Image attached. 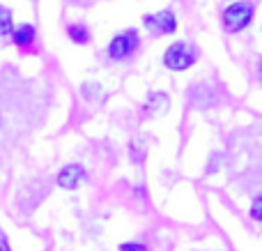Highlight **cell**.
Wrapping results in <instances>:
<instances>
[{
    "label": "cell",
    "instance_id": "obj_8",
    "mask_svg": "<svg viewBox=\"0 0 262 251\" xmlns=\"http://www.w3.org/2000/svg\"><path fill=\"white\" fill-rule=\"evenodd\" d=\"M14 30L12 26V12L7 7H0V37L3 35H9Z\"/></svg>",
    "mask_w": 262,
    "mask_h": 251
},
{
    "label": "cell",
    "instance_id": "obj_7",
    "mask_svg": "<svg viewBox=\"0 0 262 251\" xmlns=\"http://www.w3.org/2000/svg\"><path fill=\"white\" fill-rule=\"evenodd\" d=\"M69 37H72L74 41H78V44H85V41H90V28L81 26V23L69 26Z\"/></svg>",
    "mask_w": 262,
    "mask_h": 251
},
{
    "label": "cell",
    "instance_id": "obj_12",
    "mask_svg": "<svg viewBox=\"0 0 262 251\" xmlns=\"http://www.w3.org/2000/svg\"><path fill=\"white\" fill-rule=\"evenodd\" d=\"M260 74H262V62H260Z\"/></svg>",
    "mask_w": 262,
    "mask_h": 251
},
{
    "label": "cell",
    "instance_id": "obj_4",
    "mask_svg": "<svg viewBox=\"0 0 262 251\" xmlns=\"http://www.w3.org/2000/svg\"><path fill=\"white\" fill-rule=\"evenodd\" d=\"M143 23L152 32H157V35H170V32L177 30V21H175V16H172V12H168V9L157 12V14H147V16L143 18Z\"/></svg>",
    "mask_w": 262,
    "mask_h": 251
},
{
    "label": "cell",
    "instance_id": "obj_6",
    "mask_svg": "<svg viewBox=\"0 0 262 251\" xmlns=\"http://www.w3.org/2000/svg\"><path fill=\"white\" fill-rule=\"evenodd\" d=\"M12 39L16 46H30L32 39H35V28L30 23H21L12 30Z\"/></svg>",
    "mask_w": 262,
    "mask_h": 251
},
{
    "label": "cell",
    "instance_id": "obj_10",
    "mask_svg": "<svg viewBox=\"0 0 262 251\" xmlns=\"http://www.w3.org/2000/svg\"><path fill=\"white\" fill-rule=\"evenodd\" d=\"M120 251H147V247H143V244H134V242H129V244H122V247H120Z\"/></svg>",
    "mask_w": 262,
    "mask_h": 251
},
{
    "label": "cell",
    "instance_id": "obj_11",
    "mask_svg": "<svg viewBox=\"0 0 262 251\" xmlns=\"http://www.w3.org/2000/svg\"><path fill=\"white\" fill-rule=\"evenodd\" d=\"M0 251H12L9 249V244H7V240H5V235L0 233Z\"/></svg>",
    "mask_w": 262,
    "mask_h": 251
},
{
    "label": "cell",
    "instance_id": "obj_9",
    "mask_svg": "<svg viewBox=\"0 0 262 251\" xmlns=\"http://www.w3.org/2000/svg\"><path fill=\"white\" fill-rule=\"evenodd\" d=\"M251 219L262 221V196L255 198V201H253V205H251Z\"/></svg>",
    "mask_w": 262,
    "mask_h": 251
},
{
    "label": "cell",
    "instance_id": "obj_5",
    "mask_svg": "<svg viewBox=\"0 0 262 251\" xmlns=\"http://www.w3.org/2000/svg\"><path fill=\"white\" fill-rule=\"evenodd\" d=\"M81 178H83V169L78 164H72L67 169H62V173L58 175V184L62 189H76Z\"/></svg>",
    "mask_w": 262,
    "mask_h": 251
},
{
    "label": "cell",
    "instance_id": "obj_1",
    "mask_svg": "<svg viewBox=\"0 0 262 251\" xmlns=\"http://www.w3.org/2000/svg\"><path fill=\"white\" fill-rule=\"evenodd\" d=\"M253 3L251 0H239V3L230 5V7L223 12V26L228 32H239L242 28H246L253 18Z\"/></svg>",
    "mask_w": 262,
    "mask_h": 251
},
{
    "label": "cell",
    "instance_id": "obj_2",
    "mask_svg": "<svg viewBox=\"0 0 262 251\" xmlns=\"http://www.w3.org/2000/svg\"><path fill=\"white\" fill-rule=\"evenodd\" d=\"M195 58H198V53H195L189 44L175 41V44L166 51V55H163V65H166L168 69H172V72H182V69H189L191 65L195 62Z\"/></svg>",
    "mask_w": 262,
    "mask_h": 251
},
{
    "label": "cell",
    "instance_id": "obj_3",
    "mask_svg": "<svg viewBox=\"0 0 262 251\" xmlns=\"http://www.w3.org/2000/svg\"><path fill=\"white\" fill-rule=\"evenodd\" d=\"M136 46H138V35H136V30L122 32V35H118L113 41H111V46H108V55H111L113 60L129 58V55L136 51Z\"/></svg>",
    "mask_w": 262,
    "mask_h": 251
}]
</instances>
